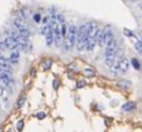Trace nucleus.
Masks as SVG:
<instances>
[{
	"label": "nucleus",
	"mask_w": 142,
	"mask_h": 132,
	"mask_svg": "<svg viewBox=\"0 0 142 132\" xmlns=\"http://www.w3.org/2000/svg\"><path fill=\"white\" fill-rule=\"evenodd\" d=\"M87 26H88V23H84L77 28L75 45L78 51H83L85 49L86 41H87Z\"/></svg>",
	"instance_id": "nucleus-1"
},
{
	"label": "nucleus",
	"mask_w": 142,
	"mask_h": 132,
	"mask_svg": "<svg viewBox=\"0 0 142 132\" xmlns=\"http://www.w3.org/2000/svg\"><path fill=\"white\" fill-rule=\"evenodd\" d=\"M76 32H77V27L75 25H70L69 26L67 35L64 39V47L66 50H70L75 45Z\"/></svg>",
	"instance_id": "nucleus-2"
},
{
	"label": "nucleus",
	"mask_w": 142,
	"mask_h": 132,
	"mask_svg": "<svg viewBox=\"0 0 142 132\" xmlns=\"http://www.w3.org/2000/svg\"><path fill=\"white\" fill-rule=\"evenodd\" d=\"M16 41H17V43H18V48H20V49H21L22 51H24V52L28 53L33 49V45L31 44V42L28 40V38L20 36V37H18V38L16 39Z\"/></svg>",
	"instance_id": "nucleus-3"
},
{
	"label": "nucleus",
	"mask_w": 142,
	"mask_h": 132,
	"mask_svg": "<svg viewBox=\"0 0 142 132\" xmlns=\"http://www.w3.org/2000/svg\"><path fill=\"white\" fill-rule=\"evenodd\" d=\"M115 64L117 65L119 74H124L130 69V62L127 58H121L120 60L115 61Z\"/></svg>",
	"instance_id": "nucleus-4"
},
{
	"label": "nucleus",
	"mask_w": 142,
	"mask_h": 132,
	"mask_svg": "<svg viewBox=\"0 0 142 132\" xmlns=\"http://www.w3.org/2000/svg\"><path fill=\"white\" fill-rule=\"evenodd\" d=\"M52 31H53V38H54L53 44H55V46L59 47L63 42V37L61 35V28H60L59 23H57L55 25V27L52 29Z\"/></svg>",
	"instance_id": "nucleus-5"
},
{
	"label": "nucleus",
	"mask_w": 142,
	"mask_h": 132,
	"mask_svg": "<svg viewBox=\"0 0 142 132\" xmlns=\"http://www.w3.org/2000/svg\"><path fill=\"white\" fill-rule=\"evenodd\" d=\"M15 84V80L13 77L9 76H0V85L3 88L11 89Z\"/></svg>",
	"instance_id": "nucleus-6"
},
{
	"label": "nucleus",
	"mask_w": 142,
	"mask_h": 132,
	"mask_svg": "<svg viewBox=\"0 0 142 132\" xmlns=\"http://www.w3.org/2000/svg\"><path fill=\"white\" fill-rule=\"evenodd\" d=\"M4 43L6 44V47H7L8 49H10V50H13V49L18 48V43H17L16 39H14L13 37H11V36H9V35L4 39Z\"/></svg>",
	"instance_id": "nucleus-7"
},
{
	"label": "nucleus",
	"mask_w": 142,
	"mask_h": 132,
	"mask_svg": "<svg viewBox=\"0 0 142 132\" xmlns=\"http://www.w3.org/2000/svg\"><path fill=\"white\" fill-rule=\"evenodd\" d=\"M13 26L16 30H22V29H25L27 28L26 24L24 23L23 20H21L20 18H15L13 20Z\"/></svg>",
	"instance_id": "nucleus-8"
},
{
	"label": "nucleus",
	"mask_w": 142,
	"mask_h": 132,
	"mask_svg": "<svg viewBox=\"0 0 142 132\" xmlns=\"http://www.w3.org/2000/svg\"><path fill=\"white\" fill-rule=\"evenodd\" d=\"M0 67L5 68V69H9V70H12V71H13V65L10 63L9 59L5 58V57L2 56L1 54H0Z\"/></svg>",
	"instance_id": "nucleus-9"
},
{
	"label": "nucleus",
	"mask_w": 142,
	"mask_h": 132,
	"mask_svg": "<svg viewBox=\"0 0 142 132\" xmlns=\"http://www.w3.org/2000/svg\"><path fill=\"white\" fill-rule=\"evenodd\" d=\"M136 109V104L133 102V101H129V102H126L125 104L122 105V110L125 112H132L133 110Z\"/></svg>",
	"instance_id": "nucleus-10"
},
{
	"label": "nucleus",
	"mask_w": 142,
	"mask_h": 132,
	"mask_svg": "<svg viewBox=\"0 0 142 132\" xmlns=\"http://www.w3.org/2000/svg\"><path fill=\"white\" fill-rule=\"evenodd\" d=\"M45 42H46V46H48V47H50L52 44H53V42H54V38H53V31H52V29H50L49 28V30H48V32L45 34Z\"/></svg>",
	"instance_id": "nucleus-11"
},
{
	"label": "nucleus",
	"mask_w": 142,
	"mask_h": 132,
	"mask_svg": "<svg viewBox=\"0 0 142 132\" xmlns=\"http://www.w3.org/2000/svg\"><path fill=\"white\" fill-rule=\"evenodd\" d=\"M118 86L122 89H129L131 86H132V82L129 81V80H126V79L121 80V81L118 82Z\"/></svg>",
	"instance_id": "nucleus-12"
},
{
	"label": "nucleus",
	"mask_w": 142,
	"mask_h": 132,
	"mask_svg": "<svg viewBox=\"0 0 142 132\" xmlns=\"http://www.w3.org/2000/svg\"><path fill=\"white\" fill-rule=\"evenodd\" d=\"M131 63H132V65H133V67L134 68V70L140 71L141 65H140V63L138 61V59H136V58H132V59H131Z\"/></svg>",
	"instance_id": "nucleus-13"
},
{
	"label": "nucleus",
	"mask_w": 142,
	"mask_h": 132,
	"mask_svg": "<svg viewBox=\"0 0 142 132\" xmlns=\"http://www.w3.org/2000/svg\"><path fill=\"white\" fill-rule=\"evenodd\" d=\"M20 57V52L18 48L16 49H13L11 51V54H10V59H19Z\"/></svg>",
	"instance_id": "nucleus-14"
},
{
	"label": "nucleus",
	"mask_w": 142,
	"mask_h": 132,
	"mask_svg": "<svg viewBox=\"0 0 142 132\" xmlns=\"http://www.w3.org/2000/svg\"><path fill=\"white\" fill-rule=\"evenodd\" d=\"M134 48L140 55H142V42L140 40H138L134 43Z\"/></svg>",
	"instance_id": "nucleus-15"
},
{
	"label": "nucleus",
	"mask_w": 142,
	"mask_h": 132,
	"mask_svg": "<svg viewBox=\"0 0 142 132\" xmlns=\"http://www.w3.org/2000/svg\"><path fill=\"white\" fill-rule=\"evenodd\" d=\"M51 65H52V60H50V59L45 60L43 63V68H44V70H49L50 67H51Z\"/></svg>",
	"instance_id": "nucleus-16"
},
{
	"label": "nucleus",
	"mask_w": 142,
	"mask_h": 132,
	"mask_svg": "<svg viewBox=\"0 0 142 132\" xmlns=\"http://www.w3.org/2000/svg\"><path fill=\"white\" fill-rule=\"evenodd\" d=\"M84 73H85L87 76H94V75L96 74L95 71H94L93 69H91V68H87V69H85V70H84Z\"/></svg>",
	"instance_id": "nucleus-17"
},
{
	"label": "nucleus",
	"mask_w": 142,
	"mask_h": 132,
	"mask_svg": "<svg viewBox=\"0 0 142 132\" xmlns=\"http://www.w3.org/2000/svg\"><path fill=\"white\" fill-rule=\"evenodd\" d=\"M56 19H57V21L59 22V24H63V23H66V20H65V17H64V15H62V14H58V15L56 16Z\"/></svg>",
	"instance_id": "nucleus-18"
},
{
	"label": "nucleus",
	"mask_w": 142,
	"mask_h": 132,
	"mask_svg": "<svg viewBox=\"0 0 142 132\" xmlns=\"http://www.w3.org/2000/svg\"><path fill=\"white\" fill-rule=\"evenodd\" d=\"M24 103H25V97H20L18 100V102H17V107L18 108H21L22 106L24 105Z\"/></svg>",
	"instance_id": "nucleus-19"
},
{
	"label": "nucleus",
	"mask_w": 142,
	"mask_h": 132,
	"mask_svg": "<svg viewBox=\"0 0 142 132\" xmlns=\"http://www.w3.org/2000/svg\"><path fill=\"white\" fill-rule=\"evenodd\" d=\"M5 95H6V91H5L4 88L0 85V98H4V101L8 102V100H7L6 97H5Z\"/></svg>",
	"instance_id": "nucleus-20"
},
{
	"label": "nucleus",
	"mask_w": 142,
	"mask_h": 132,
	"mask_svg": "<svg viewBox=\"0 0 142 132\" xmlns=\"http://www.w3.org/2000/svg\"><path fill=\"white\" fill-rule=\"evenodd\" d=\"M20 14H21L22 18H24V19H26V18H28V11H27L26 8H24V9L20 10Z\"/></svg>",
	"instance_id": "nucleus-21"
},
{
	"label": "nucleus",
	"mask_w": 142,
	"mask_h": 132,
	"mask_svg": "<svg viewBox=\"0 0 142 132\" xmlns=\"http://www.w3.org/2000/svg\"><path fill=\"white\" fill-rule=\"evenodd\" d=\"M23 126H24V123L23 121H19L18 123H17V129L18 131H21L23 129Z\"/></svg>",
	"instance_id": "nucleus-22"
},
{
	"label": "nucleus",
	"mask_w": 142,
	"mask_h": 132,
	"mask_svg": "<svg viewBox=\"0 0 142 132\" xmlns=\"http://www.w3.org/2000/svg\"><path fill=\"white\" fill-rule=\"evenodd\" d=\"M124 34L125 36H127V37H129V38L133 37V31H132V30H129V29H124Z\"/></svg>",
	"instance_id": "nucleus-23"
},
{
	"label": "nucleus",
	"mask_w": 142,
	"mask_h": 132,
	"mask_svg": "<svg viewBox=\"0 0 142 132\" xmlns=\"http://www.w3.org/2000/svg\"><path fill=\"white\" fill-rule=\"evenodd\" d=\"M33 19L35 20V22L39 23V22H41L42 17H41V15H39V14H36V15H34V16H33Z\"/></svg>",
	"instance_id": "nucleus-24"
},
{
	"label": "nucleus",
	"mask_w": 142,
	"mask_h": 132,
	"mask_svg": "<svg viewBox=\"0 0 142 132\" xmlns=\"http://www.w3.org/2000/svg\"><path fill=\"white\" fill-rule=\"evenodd\" d=\"M36 117L38 118V119H40V120H43L45 118V113L44 112H40V113H38V114L36 115Z\"/></svg>",
	"instance_id": "nucleus-25"
},
{
	"label": "nucleus",
	"mask_w": 142,
	"mask_h": 132,
	"mask_svg": "<svg viewBox=\"0 0 142 132\" xmlns=\"http://www.w3.org/2000/svg\"><path fill=\"white\" fill-rule=\"evenodd\" d=\"M7 49V47H6V44L4 43V41L3 42H0V50L1 51H4V50H6Z\"/></svg>",
	"instance_id": "nucleus-26"
},
{
	"label": "nucleus",
	"mask_w": 142,
	"mask_h": 132,
	"mask_svg": "<svg viewBox=\"0 0 142 132\" xmlns=\"http://www.w3.org/2000/svg\"><path fill=\"white\" fill-rule=\"evenodd\" d=\"M85 86V81H78L77 83H76V87L78 89L82 88V87H84Z\"/></svg>",
	"instance_id": "nucleus-27"
},
{
	"label": "nucleus",
	"mask_w": 142,
	"mask_h": 132,
	"mask_svg": "<svg viewBox=\"0 0 142 132\" xmlns=\"http://www.w3.org/2000/svg\"><path fill=\"white\" fill-rule=\"evenodd\" d=\"M9 61L12 65H18V59H10L9 58Z\"/></svg>",
	"instance_id": "nucleus-28"
},
{
	"label": "nucleus",
	"mask_w": 142,
	"mask_h": 132,
	"mask_svg": "<svg viewBox=\"0 0 142 132\" xmlns=\"http://www.w3.org/2000/svg\"><path fill=\"white\" fill-rule=\"evenodd\" d=\"M53 88L54 89L57 88V81H55V80L53 81Z\"/></svg>",
	"instance_id": "nucleus-29"
},
{
	"label": "nucleus",
	"mask_w": 142,
	"mask_h": 132,
	"mask_svg": "<svg viewBox=\"0 0 142 132\" xmlns=\"http://www.w3.org/2000/svg\"><path fill=\"white\" fill-rule=\"evenodd\" d=\"M139 38H140V41H142V31L139 32Z\"/></svg>",
	"instance_id": "nucleus-30"
},
{
	"label": "nucleus",
	"mask_w": 142,
	"mask_h": 132,
	"mask_svg": "<svg viewBox=\"0 0 142 132\" xmlns=\"http://www.w3.org/2000/svg\"><path fill=\"white\" fill-rule=\"evenodd\" d=\"M138 7H139V8H140V9L142 10V3H140V4L138 5Z\"/></svg>",
	"instance_id": "nucleus-31"
},
{
	"label": "nucleus",
	"mask_w": 142,
	"mask_h": 132,
	"mask_svg": "<svg viewBox=\"0 0 142 132\" xmlns=\"http://www.w3.org/2000/svg\"><path fill=\"white\" fill-rule=\"evenodd\" d=\"M141 42H142V41H141Z\"/></svg>",
	"instance_id": "nucleus-32"
}]
</instances>
